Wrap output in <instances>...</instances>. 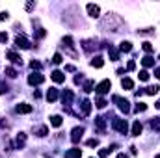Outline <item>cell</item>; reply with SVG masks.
I'll return each instance as SVG.
<instances>
[{"label":"cell","mask_w":160,"mask_h":158,"mask_svg":"<svg viewBox=\"0 0 160 158\" xmlns=\"http://www.w3.org/2000/svg\"><path fill=\"white\" fill-rule=\"evenodd\" d=\"M112 126H114V130H118L121 134H127L128 132V123L125 119H114L112 121Z\"/></svg>","instance_id":"cell-1"},{"label":"cell","mask_w":160,"mask_h":158,"mask_svg":"<svg viewBox=\"0 0 160 158\" xmlns=\"http://www.w3.org/2000/svg\"><path fill=\"white\" fill-rule=\"evenodd\" d=\"M112 101L118 104V108H119L121 112H125V114H127V112H130V106H128V101H127V99H121L119 95H114V97H112Z\"/></svg>","instance_id":"cell-2"},{"label":"cell","mask_w":160,"mask_h":158,"mask_svg":"<svg viewBox=\"0 0 160 158\" xmlns=\"http://www.w3.org/2000/svg\"><path fill=\"white\" fill-rule=\"evenodd\" d=\"M110 87H112V84H110V80H102L97 87H95V91L99 93V95H104V93H108L110 91Z\"/></svg>","instance_id":"cell-3"},{"label":"cell","mask_w":160,"mask_h":158,"mask_svg":"<svg viewBox=\"0 0 160 158\" xmlns=\"http://www.w3.org/2000/svg\"><path fill=\"white\" fill-rule=\"evenodd\" d=\"M43 82H45V77L39 75V73H32V75L28 77V84H30V86H39Z\"/></svg>","instance_id":"cell-4"},{"label":"cell","mask_w":160,"mask_h":158,"mask_svg":"<svg viewBox=\"0 0 160 158\" xmlns=\"http://www.w3.org/2000/svg\"><path fill=\"white\" fill-rule=\"evenodd\" d=\"M86 9H88L89 17H93V19H97V17L101 15V7H99L97 4H88V6H86Z\"/></svg>","instance_id":"cell-5"},{"label":"cell","mask_w":160,"mask_h":158,"mask_svg":"<svg viewBox=\"0 0 160 158\" xmlns=\"http://www.w3.org/2000/svg\"><path fill=\"white\" fill-rule=\"evenodd\" d=\"M15 47L26 50V48H30V41L26 39V37H22V36H17V37H15Z\"/></svg>","instance_id":"cell-6"},{"label":"cell","mask_w":160,"mask_h":158,"mask_svg":"<svg viewBox=\"0 0 160 158\" xmlns=\"http://www.w3.org/2000/svg\"><path fill=\"white\" fill-rule=\"evenodd\" d=\"M82 134H84V126L73 128V132H71V141H73V143H78L80 138H82Z\"/></svg>","instance_id":"cell-7"},{"label":"cell","mask_w":160,"mask_h":158,"mask_svg":"<svg viewBox=\"0 0 160 158\" xmlns=\"http://www.w3.org/2000/svg\"><path fill=\"white\" fill-rule=\"evenodd\" d=\"M15 112H17V114H30V112H32V106L26 104V102H21V104L15 106Z\"/></svg>","instance_id":"cell-8"},{"label":"cell","mask_w":160,"mask_h":158,"mask_svg":"<svg viewBox=\"0 0 160 158\" xmlns=\"http://www.w3.org/2000/svg\"><path fill=\"white\" fill-rule=\"evenodd\" d=\"M62 101H63L65 106H69V104L73 102V91H71V89H65L63 95H62Z\"/></svg>","instance_id":"cell-9"},{"label":"cell","mask_w":160,"mask_h":158,"mask_svg":"<svg viewBox=\"0 0 160 158\" xmlns=\"http://www.w3.org/2000/svg\"><path fill=\"white\" fill-rule=\"evenodd\" d=\"M24 143H26V134H24V132L17 134V140H15V147H17V149H21V147H24Z\"/></svg>","instance_id":"cell-10"},{"label":"cell","mask_w":160,"mask_h":158,"mask_svg":"<svg viewBox=\"0 0 160 158\" xmlns=\"http://www.w3.org/2000/svg\"><path fill=\"white\" fill-rule=\"evenodd\" d=\"M56 99H58V89H56V87H50V89L47 91V101H48V102H54Z\"/></svg>","instance_id":"cell-11"},{"label":"cell","mask_w":160,"mask_h":158,"mask_svg":"<svg viewBox=\"0 0 160 158\" xmlns=\"http://www.w3.org/2000/svg\"><path fill=\"white\" fill-rule=\"evenodd\" d=\"M50 77H52V80H54L56 84H62V82H65V75H63L62 71H54Z\"/></svg>","instance_id":"cell-12"},{"label":"cell","mask_w":160,"mask_h":158,"mask_svg":"<svg viewBox=\"0 0 160 158\" xmlns=\"http://www.w3.org/2000/svg\"><path fill=\"white\" fill-rule=\"evenodd\" d=\"M6 56L13 62V63H22V60H21V56L17 54V52H13V50H9V52H6Z\"/></svg>","instance_id":"cell-13"},{"label":"cell","mask_w":160,"mask_h":158,"mask_svg":"<svg viewBox=\"0 0 160 158\" xmlns=\"http://www.w3.org/2000/svg\"><path fill=\"white\" fill-rule=\"evenodd\" d=\"M80 156H82V151L77 149V147H75V149H69V151L65 153V158H80Z\"/></svg>","instance_id":"cell-14"},{"label":"cell","mask_w":160,"mask_h":158,"mask_svg":"<svg viewBox=\"0 0 160 158\" xmlns=\"http://www.w3.org/2000/svg\"><path fill=\"white\" fill-rule=\"evenodd\" d=\"M89 112H91V102L88 99H84L82 101V114L84 116H89Z\"/></svg>","instance_id":"cell-15"},{"label":"cell","mask_w":160,"mask_h":158,"mask_svg":"<svg viewBox=\"0 0 160 158\" xmlns=\"http://www.w3.org/2000/svg\"><path fill=\"white\" fill-rule=\"evenodd\" d=\"M142 130H143L142 123H140V121H134V125H132V136H140Z\"/></svg>","instance_id":"cell-16"},{"label":"cell","mask_w":160,"mask_h":158,"mask_svg":"<svg viewBox=\"0 0 160 158\" xmlns=\"http://www.w3.org/2000/svg\"><path fill=\"white\" fill-rule=\"evenodd\" d=\"M95 126H97V130H99V132H104V126H106L104 117H95Z\"/></svg>","instance_id":"cell-17"},{"label":"cell","mask_w":160,"mask_h":158,"mask_svg":"<svg viewBox=\"0 0 160 158\" xmlns=\"http://www.w3.org/2000/svg\"><path fill=\"white\" fill-rule=\"evenodd\" d=\"M108 54H110V60H114V62H118V60H119V50H118V48L110 47V48H108Z\"/></svg>","instance_id":"cell-18"},{"label":"cell","mask_w":160,"mask_h":158,"mask_svg":"<svg viewBox=\"0 0 160 158\" xmlns=\"http://www.w3.org/2000/svg\"><path fill=\"white\" fill-rule=\"evenodd\" d=\"M91 65H93V67H97V69H101V67L104 65V60H102L101 56H95V58L91 60Z\"/></svg>","instance_id":"cell-19"},{"label":"cell","mask_w":160,"mask_h":158,"mask_svg":"<svg viewBox=\"0 0 160 158\" xmlns=\"http://www.w3.org/2000/svg\"><path fill=\"white\" fill-rule=\"evenodd\" d=\"M119 50L121 52H130V50H132V43H130V41H123L119 45Z\"/></svg>","instance_id":"cell-20"},{"label":"cell","mask_w":160,"mask_h":158,"mask_svg":"<svg viewBox=\"0 0 160 158\" xmlns=\"http://www.w3.org/2000/svg\"><path fill=\"white\" fill-rule=\"evenodd\" d=\"M62 123H63V121H62V116H52V117H50V125L56 126V128L62 126Z\"/></svg>","instance_id":"cell-21"},{"label":"cell","mask_w":160,"mask_h":158,"mask_svg":"<svg viewBox=\"0 0 160 158\" xmlns=\"http://www.w3.org/2000/svg\"><path fill=\"white\" fill-rule=\"evenodd\" d=\"M36 134H38L39 138H45V136L48 134V128H47L45 125H41V126H38V128H36Z\"/></svg>","instance_id":"cell-22"},{"label":"cell","mask_w":160,"mask_h":158,"mask_svg":"<svg viewBox=\"0 0 160 158\" xmlns=\"http://www.w3.org/2000/svg\"><path fill=\"white\" fill-rule=\"evenodd\" d=\"M142 63H143V67H153V65H155V58H151V56H145V58L142 60Z\"/></svg>","instance_id":"cell-23"},{"label":"cell","mask_w":160,"mask_h":158,"mask_svg":"<svg viewBox=\"0 0 160 158\" xmlns=\"http://www.w3.org/2000/svg\"><path fill=\"white\" fill-rule=\"evenodd\" d=\"M121 86H123L125 89H132V87H134V82H132L130 78H123L121 80Z\"/></svg>","instance_id":"cell-24"},{"label":"cell","mask_w":160,"mask_h":158,"mask_svg":"<svg viewBox=\"0 0 160 158\" xmlns=\"http://www.w3.org/2000/svg\"><path fill=\"white\" fill-rule=\"evenodd\" d=\"M93 87H95V84H93V80H88V82L84 84V91H86V93H89V91H93Z\"/></svg>","instance_id":"cell-25"},{"label":"cell","mask_w":160,"mask_h":158,"mask_svg":"<svg viewBox=\"0 0 160 158\" xmlns=\"http://www.w3.org/2000/svg\"><path fill=\"white\" fill-rule=\"evenodd\" d=\"M145 93H147V95H157V93H158V86H149V87H145Z\"/></svg>","instance_id":"cell-26"},{"label":"cell","mask_w":160,"mask_h":158,"mask_svg":"<svg viewBox=\"0 0 160 158\" xmlns=\"http://www.w3.org/2000/svg\"><path fill=\"white\" fill-rule=\"evenodd\" d=\"M62 62H63V58H62V54H60V52H56V54L52 56V63H56V65H60Z\"/></svg>","instance_id":"cell-27"},{"label":"cell","mask_w":160,"mask_h":158,"mask_svg":"<svg viewBox=\"0 0 160 158\" xmlns=\"http://www.w3.org/2000/svg\"><path fill=\"white\" fill-rule=\"evenodd\" d=\"M151 126L157 130V132H160V117H155L153 121H151Z\"/></svg>","instance_id":"cell-28"},{"label":"cell","mask_w":160,"mask_h":158,"mask_svg":"<svg viewBox=\"0 0 160 158\" xmlns=\"http://www.w3.org/2000/svg\"><path fill=\"white\" fill-rule=\"evenodd\" d=\"M6 75H8L9 78H15V77H17V71H15L13 67H6Z\"/></svg>","instance_id":"cell-29"},{"label":"cell","mask_w":160,"mask_h":158,"mask_svg":"<svg viewBox=\"0 0 160 158\" xmlns=\"http://www.w3.org/2000/svg\"><path fill=\"white\" fill-rule=\"evenodd\" d=\"M134 110H136L138 114H140V112H145V110H147V104H143V102H140V104H136V108H134Z\"/></svg>","instance_id":"cell-30"},{"label":"cell","mask_w":160,"mask_h":158,"mask_svg":"<svg viewBox=\"0 0 160 158\" xmlns=\"http://www.w3.org/2000/svg\"><path fill=\"white\" fill-rule=\"evenodd\" d=\"M108 155H110V147H108V149H101V151H99V158H106Z\"/></svg>","instance_id":"cell-31"},{"label":"cell","mask_w":160,"mask_h":158,"mask_svg":"<svg viewBox=\"0 0 160 158\" xmlns=\"http://www.w3.org/2000/svg\"><path fill=\"white\" fill-rule=\"evenodd\" d=\"M140 80H142V82H147V80H149V73H147V71H140Z\"/></svg>","instance_id":"cell-32"},{"label":"cell","mask_w":160,"mask_h":158,"mask_svg":"<svg viewBox=\"0 0 160 158\" xmlns=\"http://www.w3.org/2000/svg\"><path fill=\"white\" fill-rule=\"evenodd\" d=\"M143 50H145V52H151V50H153V45H151L149 41H145V43H143Z\"/></svg>","instance_id":"cell-33"},{"label":"cell","mask_w":160,"mask_h":158,"mask_svg":"<svg viewBox=\"0 0 160 158\" xmlns=\"http://www.w3.org/2000/svg\"><path fill=\"white\" fill-rule=\"evenodd\" d=\"M95 104H97V108H104V106H106V101H104V99H97Z\"/></svg>","instance_id":"cell-34"},{"label":"cell","mask_w":160,"mask_h":158,"mask_svg":"<svg viewBox=\"0 0 160 158\" xmlns=\"http://www.w3.org/2000/svg\"><path fill=\"white\" fill-rule=\"evenodd\" d=\"M86 143H88L89 147H97V145H99V140H95V138H93V140H88Z\"/></svg>","instance_id":"cell-35"},{"label":"cell","mask_w":160,"mask_h":158,"mask_svg":"<svg viewBox=\"0 0 160 158\" xmlns=\"http://www.w3.org/2000/svg\"><path fill=\"white\" fill-rule=\"evenodd\" d=\"M8 41V34L6 32H0V43H6Z\"/></svg>","instance_id":"cell-36"},{"label":"cell","mask_w":160,"mask_h":158,"mask_svg":"<svg viewBox=\"0 0 160 158\" xmlns=\"http://www.w3.org/2000/svg\"><path fill=\"white\" fill-rule=\"evenodd\" d=\"M134 67H136L134 62H128V63H127V71H134Z\"/></svg>","instance_id":"cell-37"},{"label":"cell","mask_w":160,"mask_h":158,"mask_svg":"<svg viewBox=\"0 0 160 158\" xmlns=\"http://www.w3.org/2000/svg\"><path fill=\"white\" fill-rule=\"evenodd\" d=\"M30 67H32V69H41V63H39V62H32V63H30Z\"/></svg>","instance_id":"cell-38"},{"label":"cell","mask_w":160,"mask_h":158,"mask_svg":"<svg viewBox=\"0 0 160 158\" xmlns=\"http://www.w3.org/2000/svg\"><path fill=\"white\" fill-rule=\"evenodd\" d=\"M63 43H67V47H73V39H71V37H69V36H67V37H65V39H63Z\"/></svg>","instance_id":"cell-39"},{"label":"cell","mask_w":160,"mask_h":158,"mask_svg":"<svg viewBox=\"0 0 160 158\" xmlns=\"http://www.w3.org/2000/svg\"><path fill=\"white\" fill-rule=\"evenodd\" d=\"M8 17H9V15H8V11H2V13H0V21H6Z\"/></svg>","instance_id":"cell-40"},{"label":"cell","mask_w":160,"mask_h":158,"mask_svg":"<svg viewBox=\"0 0 160 158\" xmlns=\"http://www.w3.org/2000/svg\"><path fill=\"white\" fill-rule=\"evenodd\" d=\"M34 6H36V4H34V2H28V4H26V9H28V11H30V9H34Z\"/></svg>","instance_id":"cell-41"},{"label":"cell","mask_w":160,"mask_h":158,"mask_svg":"<svg viewBox=\"0 0 160 158\" xmlns=\"http://www.w3.org/2000/svg\"><path fill=\"white\" fill-rule=\"evenodd\" d=\"M155 77H157V78H160V67H158V69H155Z\"/></svg>","instance_id":"cell-42"},{"label":"cell","mask_w":160,"mask_h":158,"mask_svg":"<svg viewBox=\"0 0 160 158\" xmlns=\"http://www.w3.org/2000/svg\"><path fill=\"white\" fill-rule=\"evenodd\" d=\"M118 158H128V155H125V153H121V155H118Z\"/></svg>","instance_id":"cell-43"},{"label":"cell","mask_w":160,"mask_h":158,"mask_svg":"<svg viewBox=\"0 0 160 158\" xmlns=\"http://www.w3.org/2000/svg\"><path fill=\"white\" fill-rule=\"evenodd\" d=\"M155 106H157V108H160V101H158V102H157V104H155Z\"/></svg>","instance_id":"cell-44"},{"label":"cell","mask_w":160,"mask_h":158,"mask_svg":"<svg viewBox=\"0 0 160 158\" xmlns=\"http://www.w3.org/2000/svg\"><path fill=\"white\" fill-rule=\"evenodd\" d=\"M155 158H160V155H158V156H155Z\"/></svg>","instance_id":"cell-45"},{"label":"cell","mask_w":160,"mask_h":158,"mask_svg":"<svg viewBox=\"0 0 160 158\" xmlns=\"http://www.w3.org/2000/svg\"><path fill=\"white\" fill-rule=\"evenodd\" d=\"M158 60H160V56H158Z\"/></svg>","instance_id":"cell-46"}]
</instances>
